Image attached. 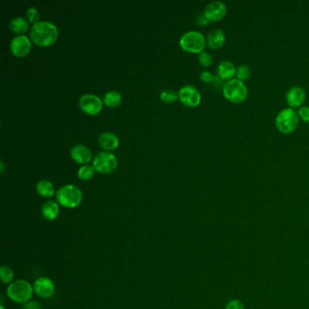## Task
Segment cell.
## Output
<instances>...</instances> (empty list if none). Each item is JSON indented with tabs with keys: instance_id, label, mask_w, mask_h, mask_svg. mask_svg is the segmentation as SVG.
I'll return each instance as SVG.
<instances>
[{
	"instance_id": "6da1fadb",
	"label": "cell",
	"mask_w": 309,
	"mask_h": 309,
	"mask_svg": "<svg viewBox=\"0 0 309 309\" xmlns=\"http://www.w3.org/2000/svg\"><path fill=\"white\" fill-rule=\"evenodd\" d=\"M29 36L37 46H51L58 37V29L50 21H39L32 25L29 30Z\"/></svg>"
},
{
	"instance_id": "7a4b0ae2",
	"label": "cell",
	"mask_w": 309,
	"mask_h": 309,
	"mask_svg": "<svg viewBox=\"0 0 309 309\" xmlns=\"http://www.w3.org/2000/svg\"><path fill=\"white\" fill-rule=\"evenodd\" d=\"M222 94L227 101L232 104H242L249 95V90L245 83L238 79L233 78L226 81L222 88Z\"/></svg>"
},
{
	"instance_id": "3957f363",
	"label": "cell",
	"mask_w": 309,
	"mask_h": 309,
	"mask_svg": "<svg viewBox=\"0 0 309 309\" xmlns=\"http://www.w3.org/2000/svg\"><path fill=\"white\" fill-rule=\"evenodd\" d=\"M299 120L297 112L295 109L287 107L277 114L275 125L280 134H291L297 128Z\"/></svg>"
},
{
	"instance_id": "277c9868",
	"label": "cell",
	"mask_w": 309,
	"mask_h": 309,
	"mask_svg": "<svg viewBox=\"0 0 309 309\" xmlns=\"http://www.w3.org/2000/svg\"><path fill=\"white\" fill-rule=\"evenodd\" d=\"M56 201L65 208H75L83 199L81 189L75 185L66 184L62 186L56 192Z\"/></svg>"
},
{
	"instance_id": "5b68a950",
	"label": "cell",
	"mask_w": 309,
	"mask_h": 309,
	"mask_svg": "<svg viewBox=\"0 0 309 309\" xmlns=\"http://www.w3.org/2000/svg\"><path fill=\"white\" fill-rule=\"evenodd\" d=\"M180 46L191 54H200L207 46L206 38L198 31H188L184 33L179 40Z\"/></svg>"
},
{
	"instance_id": "8992f818",
	"label": "cell",
	"mask_w": 309,
	"mask_h": 309,
	"mask_svg": "<svg viewBox=\"0 0 309 309\" xmlns=\"http://www.w3.org/2000/svg\"><path fill=\"white\" fill-rule=\"evenodd\" d=\"M33 292L34 287L30 285V283L22 279L12 282L7 289V294L10 299L24 304L31 299Z\"/></svg>"
},
{
	"instance_id": "52a82bcc",
	"label": "cell",
	"mask_w": 309,
	"mask_h": 309,
	"mask_svg": "<svg viewBox=\"0 0 309 309\" xmlns=\"http://www.w3.org/2000/svg\"><path fill=\"white\" fill-rule=\"evenodd\" d=\"M118 164V161L116 155L112 152H100L92 160V166L94 170L104 174L111 173L115 171Z\"/></svg>"
},
{
	"instance_id": "ba28073f",
	"label": "cell",
	"mask_w": 309,
	"mask_h": 309,
	"mask_svg": "<svg viewBox=\"0 0 309 309\" xmlns=\"http://www.w3.org/2000/svg\"><path fill=\"white\" fill-rule=\"evenodd\" d=\"M178 98L184 106L188 107H198L201 101V95L198 89L193 85H183L178 91Z\"/></svg>"
},
{
	"instance_id": "9c48e42d",
	"label": "cell",
	"mask_w": 309,
	"mask_h": 309,
	"mask_svg": "<svg viewBox=\"0 0 309 309\" xmlns=\"http://www.w3.org/2000/svg\"><path fill=\"white\" fill-rule=\"evenodd\" d=\"M101 98L93 93H84L79 98V107L85 114L93 116L101 111L102 107Z\"/></svg>"
},
{
	"instance_id": "30bf717a",
	"label": "cell",
	"mask_w": 309,
	"mask_h": 309,
	"mask_svg": "<svg viewBox=\"0 0 309 309\" xmlns=\"http://www.w3.org/2000/svg\"><path fill=\"white\" fill-rule=\"evenodd\" d=\"M228 9L222 1H213L204 9L203 15L209 22H219L226 17Z\"/></svg>"
},
{
	"instance_id": "8fae6325",
	"label": "cell",
	"mask_w": 309,
	"mask_h": 309,
	"mask_svg": "<svg viewBox=\"0 0 309 309\" xmlns=\"http://www.w3.org/2000/svg\"><path fill=\"white\" fill-rule=\"evenodd\" d=\"M10 50L14 56L23 57L29 54L32 44L29 37L25 35H18L10 41Z\"/></svg>"
},
{
	"instance_id": "7c38bea8",
	"label": "cell",
	"mask_w": 309,
	"mask_h": 309,
	"mask_svg": "<svg viewBox=\"0 0 309 309\" xmlns=\"http://www.w3.org/2000/svg\"><path fill=\"white\" fill-rule=\"evenodd\" d=\"M305 91L298 85L292 86L286 92V101L289 108L295 109L303 107L305 101Z\"/></svg>"
},
{
	"instance_id": "4fadbf2b",
	"label": "cell",
	"mask_w": 309,
	"mask_h": 309,
	"mask_svg": "<svg viewBox=\"0 0 309 309\" xmlns=\"http://www.w3.org/2000/svg\"><path fill=\"white\" fill-rule=\"evenodd\" d=\"M34 292L41 298H49L55 293V284L48 277H40L34 284Z\"/></svg>"
},
{
	"instance_id": "5bb4252c",
	"label": "cell",
	"mask_w": 309,
	"mask_h": 309,
	"mask_svg": "<svg viewBox=\"0 0 309 309\" xmlns=\"http://www.w3.org/2000/svg\"><path fill=\"white\" fill-rule=\"evenodd\" d=\"M70 155L74 162L81 164H86L92 159V152L91 150L83 145V144H75L70 150Z\"/></svg>"
},
{
	"instance_id": "9a60e30c",
	"label": "cell",
	"mask_w": 309,
	"mask_h": 309,
	"mask_svg": "<svg viewBox=\"0 0 309 309\" xmlns=\"http://www.w3.org/2000/svg\"><path fill=\"white\" fill-rule=\"evenodd\" d=\"M206 42H207V46L211 49L218 50L222 48V46H224V44L226 43V35L222 29H219V28L213 29L209 33L207 38H206Z\"/></svg>"
},
{
	"instance_id": "2e32d148",
	"label": "cell",
	"mask_w": 309,
	"mask_h": 309,
	"mask_svg": "<svg viewBox=\"0 0 309 309\" xmlns=\"http://www.w3.org/2000/svg\"><path fill=\"white\" fill-rule=\"evenodd\" d=\"M98 143L107 151H114L119 146L120 141L116 134L111 132H104L98 136Z\"/></svg>"
},
{
	"instance_id": "e0dca14e",
	"label": "cell",
	"mask_w": 309,
	"mask_h": 309,
	"mask_svg": "<svg viewBox=\"0 0 309 309\" xmlns=\"http://www.w3.org/2000/svg\"><path fill=\"white\" fill-rule=\"evenodd\" d=\"M236 70H237V67L231 61L223 60L218 65V75L226 82V81L234 78L236 75Z\"/></svg>"
},
{
	"instance_id": "ac0fdd59",
	"label": "cell",
	"mask_w": 309,
	"mask_h": 309,
	"mask_svg": "<svg viewBox=\"0 0 309 309\" xmlns=\"http://www.w3.org/2000/svg\"><path fill=\"white\" fill-rule=\"evenodd\" d=\"M41 213L47 221H54L59 214V205L54 200H46L42 205Z\"/></svg>"
},
{
	"instance_id": "d6986e66",
	"label": "cell",
	"mask_w": 309,
	"mask_h": 309,
	"mask_svg": "<svg viewBox=\"0 0 309 309\" xmlns=\"http://www.w3.org/2000/svg\"><path fill=\"white\" fill-rule=\"evenodd\" d=\"M9 26L13 32L22 35L23 33L28 31L29 28V22L22 17H16L10 20Z\"/></svg>"
},
{
	"instance_id": "ffe728a7",
	"label": "cell",
	"mask_w": 309,
	"mask_h": 309,
	"mask_svg": "<svg viewBox=\"0 0 309 309\" xmlns=\"http://www.w3.org/2000/svg\"><path fill=\"white\" fill-rule=\"evenodd\" d=\"M36 189H37V193L45 198L53 196L55 192L54 185L52 184L51 181L47 180H39L37 183Z\"/></svg>"
},
{
	"instance_id": "44dd1931",
	"label": "cell",
	"mask_w": 309,
	"mask_h": 309,
	"mask_svg": "<svg viewBox=\"0 0 309 309\" xmlns=\"http://www.w3.org/2000/svg\"><path fill=\"white\" fill-rule=\"evenodd\" d=\"M102 101L107 107H118L122 101V95L120 92L116 90H110L105 93V95L102 97Z\"/></svg>"
},
{
	"instance_id": "7402d4cb",
	"label": "cell",
	"mask_w": 309,
	"mask_h": 309,
	"mask_svg": "<svg viewBox=\"0 0 309 309\" xmlns=\"http://www.w3.org/2000/svg\"><path fill=\"white\" fill-rule=\"evenodd\" d=\"M251 75L250 68L247 65H240L236 70V79L240 80L241 82H246L249 80Z\"/></svg>"
},
{
	"instance_id": "603a6c76",
	"label": "cell",
	"mask_w": 309,
	"mask_h": 309,
	"mask_svg": "<svg viewBox=\"0 0 309 309\" xmlns=\"http://www.w3.org/2000/svg\"><path fill=\"white\" fill-rule=\"evenodd\" d=\"M94 168L91 165L84 164L82 167H80V169L77 172V175L81 180H90L92 178V176L94 175Z\"/></svg>"
},
{
	"instance_id": "cb8c5ba5",
	"label": "cell",
	"mask_w": 309,
	"mask_h": 309,
	"mask_svg": "<svg viewBox=\"0 0 309 309\" xmlns=\"http://www.w3.org/2000/svg\"><path fill=\"white\" fill-rule=\"evenodd\" d=\"M160 98L162 99V101H165V102H174V101L179 99L178 98V92H175L174 90L172 89H164L162 90L161 93H160Z\"/></svg>"
},
{
	"instance_id": "d4e9b609",
	"label": "cell",
	"mask_w": 309,
	"mask_h": 309,
	"mask_svg": "<svg viewBox=\"0 0 309 309\" xmlns=\"http://www.w3.org/2000/svg\"><path fill=\"white\" fill-rule=\"evenodd\" d=\"M13 277H14V273L10 267H8V266H2L1 267V268H0L1 281L6 283V284H9V283L12 282Z\"/></svg>"
},
{
	"instance_id": "484cf974",
	"label": "cell",
	"mask_w": 309,
	"mask_h": 309,
	"mask_svg": "<svg viewBox=\"0 0 309 309\" xmlns=\"http://www.w3.org/2000/svg\"><path fill=\"white\" fill-rule=\"evenodd\" d=\"M198 63L203 67H210L213 65V57L212 54L209 53L208 51L204 50L200 54H198Z\"/></svg>"
},
{
	"instance_id": "4316f807",
	"label": "cell",
	"mask_w": 309,
	"mask_h": 309,
	"mask_svg": "<svg viewBox=\"0 0 309 309\" xmlns=\"http://www.w3.org/2000/svg\"><path fill=\"white\" fill-rule=\"evenodd\" d=\"M27 18H28V22L32 23L33 25L37 23V22H39V18H40L39 11L34 7L28 8V10H27Z\"/></svg>"
},
{
	"instance_id": "83f0119b",
	"label": "cell",
	"mask_w": 309,
	"mask_h": 309,
	"mask_svg": "<svg viewBox=\"0 0 309 309\" xmlns=\"http://www.w3.org/2000/svg\"><path fill=\"white\" fill-rule=\"evenodd\" d=\"M297 115L299 116L300 120L303 121L305 124H309V107L303 106L300 107L297 110Z\"/></svg>"
},
{
	"instance_id": "f1b7e54d",
	"label": "cell",
	"mask_w": 309,
	"mask_h": 309,
	"mask_svg": "<svg viewBox=\"0 0 309 309\" xmlns=\"http://www.w3.org/2000/svg\"><path fill=\"white\" fill-rule=\"evenodd\" d=\"M199 78L202 81L203 83H213L214 79H215V75L212 74L210 71L204 70L199 74Z\"/></svg>"
},
{
	"instance_id": "f546056e",
	"label": "cell",
	"mask_w": 309,
	"mask_h": 309,
	"mask_svg": "<svg viewBox=\"0 0 309 309\" xmlns=\"http://www.w3.org/2000/svg\"><path fill=\"white\" fill-rule=\"evenodd\" d=\"M225 309H245V306L240 300L233 299L226 304Z\"/></svg>"
},
{
	"instance_id": "4dcf8cb0",
	"label": "cell",
	"mask_w": 309,
	"mask_h": 309,
	"mask_svg": "<svg viewBox=\"0 0 309 309\" xmlns=\"http://www.w3.org/2000/svg\"><path fill=\"white\" fill-rule=\"evenodd\" d=\"M23 309H42V306L37 301H29L24 304Z\"/></svg>"
},
{
	"instance_id": "1f68e13d",
	"label": "cell",
	"mask_w": 309,
	"mask_h": 309,
	"mask_svg": "<svg viewBox=\"0 0 309 309\" xmlns=\"http://www.w3.org/2000/svg\"><path fill=\"white\" fill-rule=\"evenodd\" d=\"M197 23H198L199 26H206V25H208L210 22H209L208 19L205 18V16L202 14L198 16V18H197Z\"/></svg>"
},
{
	"instance_id": "d6a6232c",
	"label": "cell",
	"mask_w": 309,
	"mask_h": 309,
	"mask_svg": "<svg viewBox=\"0 0 309 309\" xmlns=\"http://www.w3.org/2000/svg\"><path fill=\"white\" fill-rule=\"evenodd\" d=\"M4 171V162L3 160H1V172Z\"/></svg>"
},
{
	"instance_id": "836d02e7",
	"label": "cell",
	"mask_w": 309,
	"mask_h": 309,
	"mask_svg": "<svg viewBox=\"0 0 309 309\" xmlns=\"http://www.w3.org/2000/svg\"><path fill=\"white\" fill-rule=\"evenodd\" d=\"M0 309H6L5 307H4V305H3V304H1V305H0Z\"/></svg>"
}]
</instances>
